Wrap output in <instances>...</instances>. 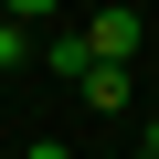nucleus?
<instances>
[{
	"label": "nucleus",
	"instance_id": "nucleus-1",
	"mask_svg": "<svg viewBox=\"0 0 159 159\" xmlns=\"http://www.w3.org/2000/svg\"><path fill=\"white\" fill-rule=\"evenodd\" d=\"M85 53L96 64H138V11H127V0H106V11L85 21Z\"/></svg>",
	"mask_w": 159,
	"mask_h": 159
},
{
	"label": "nucleus",
	"instance_id": "nucleus-2",
	"mask_svg": "<svg viewBox=\"0 0 159 159\" xmlns=\"http://www.w3.org/2000/svg\"><path fill=\"white\" fill-rule=\"evenodd\" d=\"M32 64H43V74H64V85H85V64H96V53H85V32H64V43H43Z\"/></svg>",
	"mask_w": 159,
	"mask_h": 159
},
{
	"label": "nucleus",
	"instance_id": "nucleus-3",
	"mask_svg": "<svg viewBox=\"0 0 159 159\" xmlns=\"http://www.w3.org/2000/svg\"><path fill=\"white\" fill-rule=\"evenodd\" d=\"M85 106H96V117L127 106V64H85Z\"/></svg>",
	"mask_w": 159,
	"mask_h": 159
},
{
	"label": "nucleus",
	"instance_id": "nucleus-4",
	"mask_svg": "<svg viewBox=\"0 0 159 159\" xmlns=\"http://www.w3.org/2000/svg\"><path fill=\"white\" fill-rule=\"evenodd\" d=\"M53 11H64V0H0V21H21V32H43Z\"/></svg>",
	"mask_w": 159,
	"mask_h": 159
},
{
	"label": "nucleus",
	"instance_id": "nucleus-5",
	"mask_svg": "<svg viewBox=\"0 0 159 159\" xmlns=\"http://www.w3.org/2000/svg\"><path fill=\"white\" fill-rule=\"evenodd\" d=\"M21 64H32V32H21V21H0V74H21Z\"/></svg>",
	"mask_w": 159,
	"mask_h": 159
},
{
	"label": "nucleus",
	"instance_id": "nucleus-6",
	"mask_svg": "<svg viewBox=\"0 0 159 159\" xmlns=\"http://www.w3.org/2000/svg\"><path fill=\"white\" fill-rule=\"evenodd\" d=\"M21 159H74V148H64V138H32V148H21Z\"/></svg>",
	"mask_w": 159,
	"mask_h": 159
},
{
	"label": "nucleus",
	"instance_id": "nucleus-7",
	"mask_svg": "<svg viewBox=\"0 0 159 159\" xmlns=\"http://www.w3.org/2000/svg\"><path fill=\"white\" fill-rule=\"evenodd\" d=\"M138 148H148V159H159V117H148V138H138Z\"/></svg>",
	"mask_w": 159,
	"mask_h": 159
},
{
	"label": "nucleus",
	"instance_id": "nucleus-8",
	"mask_svg": "<svg viewBox=\"0 0 159 159\" xmlns=\"http://www.w3.org/2000/svg\"><path fill=\"white\" fill-rule=\"evenodd\" d=\"M127 159H148V148H127Z\"/></svg>",
	"mask_w": 159,
	"mask_h": 159
}]
</instances>
